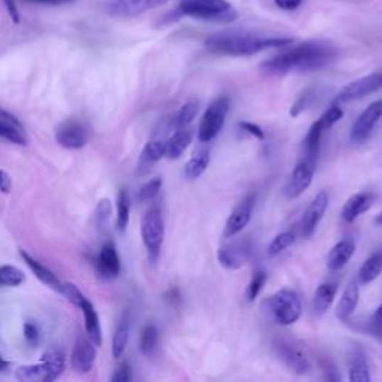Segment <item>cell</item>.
<instances>
[{"label": "cell", "mask_w": 382, "mask_h": 382, "mask_svg": "<svg viewBox=\"0 0 382 382\" xmlns=\"http://www.w3.org/2000/svg\"><path fill=\"white\" fill-rule=\"evenodd\" d=\"M337 57V48L326 40H306L288 45L281 53L261 63L263 72L271 75H285L291 72H314L332 65Z\"/></svg>", "instance_id": "obj_1"}, {"label": "cell", "mask_w": 382, "mask_h": 382, "mask_svg": "<svg viewBox=\"0 0 382 382\" xmlns=\"http://www.w3.org/2000/svg\"><path fill=\"white\" fill-rule=\"evenodd\" d=\"M291 43H295V39L242 32L214 33L204 39V47L209 53L227 57H249L272 48H285Z\"/></svg>", "instance_id": "obj_2"}, {"label": "cell", "mask_w": 382, "mask_h": 382, "mask_svg": "<svg viewBox=\"0 0 382 382\" xmlns=\"http://www.w3.org/2000/svg\"><path fill=\"white\" fill-rule=\"evenodd\" d=\"M190 17L207 23L230 24L236 21L239 13L227 0H180L178 6L170 12V20Z\"/></svg>", "instance_id": "obj_3"}, {"label": "cell", "mask_w": 382, "mask_h": 382, "mask_svg": "<svg viewBox=\"0 0 382 382\" xmlns=\"http://www.w3.org/2000/svg\"><path fill=\"white\" fill-rule=\"evenodd\" d=\"M65 371V356L63 352L51 346L48 348L38 364L21 366L17 371V378L21 381H42L53 382L60 376Z\"/></svg>", "instance_id": "obj_4"}, {"label": "cell", "mask_w": 382, "mask_h": 382, "mask_svg": "<svg viewBox=\"0 0 382 382\" xmlns=\"http://www.w3.org/2000/svg\"><path fill=\"white\" fill-rule=\"evenodd\" d=\"M264 305L273 321L279 326H291L302 315V302L298 293L290 288H281L272 295Z\"/></svg>", "instance_id": "obj_5"}, {"label": "cell", "mask_w": 382, "mask_h": 382, "mask_svg": "<svg viewBox=\"0 0 382 382\" xmlns=\"http://www.w3.org/2000/svg\"><path fill=\"white\" fill-rule=\"evenodd\" d=\"M230 111V100L227 96L217 97L204 111L199 129L197 139L202 143H208L217 138V135L224 127L226 119Z\"/></svg>", "instance_id": "obj_6"}, {"label": "cell", "mask_w": 382, "mask_h": 382, "mask_svg": "<svg viewBox=\"0 0 382 382\" xmlns=\"http://www.w3.org/2000/svg\"><path fill=\"white\" fill-rule=\"evenodd\" d=\"M141 234L150 260L155 263L165 241V219L160 208L153 207L145 212L141 224Z\"/></svg>", "instance_id": "obj_7"}, {"label": "cell", "mask_w": 382, "mask_h": 382, "mask_svg": "<svg viewBox=\"0 0 382 382\" xmlns=\"http://www.w3.org/2000/svg\"><path fill=\"white\" fill-rule=\"evenodd\" d=\"M379 90H382V72L371 73V75H366L363 78L349 82L339 93H337L333 102L337 105L349 104V102L364 99Z\"/></svg>", "instance_id": "obj_8"}, {"label": "cell", "mask_w": 382, "mask_h": 382, "mask_svg": "<svg viewBox=\"0 0 382 382\" xmlns=\"http://www.w3.org/2000/svg\"><path fill=\"white\" fill-rule=\"evenodd\" d=\"M272 345L279 360H281L291 372H295L296 375H306L311 372V361L302 348L291 344L288 339H284V337H275Z\"/></svg>", "instance_id": "obj_9"}, {"label": "cell", "mask_w": 382, "mask_h": 382, "mask_svg": "<svg viewBox=\"0 0 382 382\" xmlns=\"http://www.w3.org/2000/svg\"><path fill=\"white\" fill-rule=\"evenodd\" d=\"M317 169V160L303 157L293 170L290 180L285 185V195L290 199L299 197L303 191L311 187Z\"/></svg>", "instance_id": "obj_10"}, {"label": "cell", "mask_w": 382, "mask_h": 382, "mask_svg": "<svg viewBox=\"0 0 382 382\" xmlns=\"http://www.w3.org/2000/svg\"><path fill=\"white\" fill-rule=\"evenodd\" d=\"M88 129L78 120H67L55 130V141L66 150H81L88 142Z\"/></svg>", "instance_id": "obj_11"}, {"label": "cell", "mask_w": 382, "mask_h": 382, "mask_svg": "<svg viewBox=\"0 0 382 382\" xmlns=\"http://www.w3.org/2000/svg\"><path fill=\"white\" fill-rule=\"evenodd\" d=\"M382 119V99L372 102L359 116L351 129V141L356 143L364 142L371 136L373 127Z\"/></svg>", "instance_id": "obj_12"}, {"label": "cell", "mask_w": 382, "mask_h": 382, "mask_svg": "<svg viewBox=\"0 0 382 382\" xmlns=\"http://www.w3.org/2000/svg\"><path fill=\"white\" fill-rule=\"evenodd\" d=\"M329 208V195L327 191H320V193L312 199V202L307 204V208L305 209L302 215L300 222V229L303 238L310 239L314 236V233L321 223L322 217H324L326 211Z\"/></svg>", "instance_id": "obj_13"}, {"label": "cell", "mask_w": 382, "mask_h": 382, "mask_svg": "<svg viewBox=\"0 0 382 382\" xmlns=\"http://www.w3.org/2000/svg\"><path fill=\"white\" fill-rule=\"evenodd\" d=\"M254 207H256L254 195H249L242 202H239L236 204V208L231 211V214L227 218L223 236L233 238V236H236V234H239L248 226V223L251 222Z\"/></svg>", "instance_id": "obj_14"}, {"label": "cell", "mask_w": 382, "mask_h": 382, "mask_svg": "<svg viewBox=\"0 0 382 382\" xmlns=\"http://www.w3.org/2000/svg\"><path fill=\"white\" fill-rule=\"evenodd\" d=\"M168 2L170 0H109L107 11L115 17H138Z\"/></svg>", "instance_id": "obj_15"}, {"label": "cell", "mask_w": 382, "mask_h": 382, "mask_svg": "<svg viewBox=\"0 0 382 382\" xmlns=\"http://www.w3.org/2000/svg\"><path fill=\"white\" fill-rule=\"evenodd\" d=\"M94 361H96V344L90 339V337L80 334L72 351L70 357L72 367L78 373H88L93 369Z\"/></svg>", "instance_id": "obj_16"}, {"label": "cell", "mask_w": 382, "mask_h": 382, "mask_svg": "<svg viewBox=\"0 0 382 382\" xmlns=\"http://www.w3.org/2000/svg\"><path fill=\"white\" fill-rule=\"evenodd\" d=\"M96 272L97 276L104 279V281H112V279L119 278L121 272V260L112 242L102 246L96 261Z\"/></svg>", "instance_id": "obj_17"}, {"label": "cell", "mask_w": 382, "mask_h": 382, "mask_svg": "<svg viewBox=\"0 0 382 382\" xmlns=\"http://www.w3.org/2000/svg\"><path fill=\"white\" fill-rule=\"evenodd\" d=\"M375 202V196L371 193H356L352 195L344 204V208L341 211V217L345 223L351 224L354 223L356 219L369 211L372 208V204Z\"/></svg>", "instance_id": "obj_18"}, {"label": "cell", "mask_w": 382, "mask_h": 382, "mask_svg": "<svg viewBox=\"0 0 382 382\" xmlns=\"http://www.w3.org/2000/svg\"><path fill=\"white\" fill-rule=\"evenodd\" d=\"M0 139H5L16 145H27L24 127L17 116L0 109Z\"/></svg>", "instance_id": "obj_19"}, {"label": "cell", "mask_w": 382, "mask_h": 382, "mask_svg": "<svg viewBox=\"0 0 382 382\" xmlns=\"http://www.w3.org/2000/svg\"><path fill=\"white\" fill-rule=\"evenodd\" d=\"M20 256L24 260V263L27 264V268L35 273V276L39 279L42 284H45L47 287H50L58 293H62L63 283L57 278V275L53 271H50L47 266H43L40 261L33 258L27 251H24V249H20Z\"/></svg>", "instance_id": "obj_20"}, {"label": "cell", "mask_w": 382, "mask_h": 382, "mask_svg": "<svg viewBox=\"0 0 382 382\" xmlns=\"http://www.w3.org/2000/svg\"><path fill=\"white\" fill-rule=\"evenodd\" d=\"M248 249L242 244L236 245H226L218 249L217 258L223 268L229 271L241 269L248 260Z\"/></svg>", "instance_id": "obj_21"}, {"label": "cell", "mask_w": 382, "mask_h": 382, "mask_svg": "<svg viewBox=\"0 0 382 382\" xmlns=\"http://www.w3.org/2000/svg\"><path fill=\"white\" fill-rule=\"evenodd\" d=\"M360 300V287L356 281H352L344 290L339 303L336 306V317L341 321H348L349 317L357 310Z\"/></svg>", "instance_id": "obj_22"}, {"label": "cell", "mask_w": 382, "mask_h": 382, "mask_svg": "<svg viewBox=\"0 0 382 382\" xmlns=\"http://www.w3.org/2000/svg\"><path fill=\"white\" fill-rule=\"evenodd\" d=\"M356 253V244L349 241V239H344L341 242H337L327 256V268L332 272L341 271L345 264L352 258Z\"/></svg>", "instance_id": "obj_23"}, {"label": "cell", "mask_w": 382, "mask_h": 382, "mask_svg": "<svg viewBox=\"0 0 382 382\" xmlns=\"http://www.w3.org/2000/svg\"><path fill=\"white\" fill-rule=\"evenodd\" d=\"M191 141H193V131L188 127L175 129L173 135L166 139V157L169 160L180 158L190 146Z\"/></svg>", "instance_id": "obj_24"}, {"label": "cell", "mask_w": 382, "mask_h": 382, "mask_svg": "<svg viewBox=\"0 0 382 382\" xmlns=\"http://www.w3.org/2000/svg\"><path fill=\"white\" fill-rule=\"evenodd\" d=\"M211 161V153L208 148H200L195 151L191 158L184 166V176L188 181H196L208 169Z\"/></svg>", "instance_id": "obj_25"}, {"label": "cell", "mask_w": 382, "mask_h": 382, "mask_svg": "<svg viewBox=\"0 0 382 382\" xmlns=\"http://www.w3.org/2000/svg\"><path fill=\"white\" fill-rule=\"evenodd\" d=\"M80 310L84 314V320H85V330L87 334L90 339L96 344V346H99L102 344V327H100V320H99V314L94 310L93 303L85 299L82 302V305L80 306Z\"/></svg>", "instance_id": "obj_26"}, {"label": "cell", "mask_w": 382, "mask_h": 382, "mask_svg": "<svg viewBox=\"0 0 382 382\" xmlns=\"http://www.w3.org/2000/svg\"><path fill=\"white\" fill-rule=\"evenodd\" d=\"M336 293H337V287L332 283H322L315 290L314 299H312V306H314L315 314L322 315L330 310V306L333 305L336 299Z\"/></svg>", "instance_id": "obj_27"}, {"label": "cell", "mask_w": 382, "mask_h": 382, "mask_svg": "<svg viewBox=\"0 0 382 382\" xmlns=\"http://www.w3.org/2000/svg\"><path fill=\"white\" fill-rule=\"evenodd\" d=\"M348 378L351 382H371L369 363H367L366 356L360 349L352 352L351 360H349Z\"/></svg>", "instance_id": "obj_28"}, {"label": "cell", "mask_w": 382, "mask_h": 382, "mask_svg": "<svg viewBox=\"0 0 382 382\" xmlns=\"http://www.w3.org/2000/svg\"><path fill=\"white\" fill-rule=\"evenodd\" d=\"M166 157V139H153L143 146L139 157V168H148Z\"/></svg>", "instance_id": "obj_29"}, {"label": "cell", "mask_w": 382, "mask_h": 382, "mask_svg": "<svg viewBox=\"0 0 382 382\" xmlns=\"http://www.w3.org/2000/svg\"><path fill=\"white\" fill-rule=\"evenodd\" d=\"M382 272V251L373 253L367 257L359 269L360 284H371Z\"/></svg>", "instance_id": "obj_30"}, {"label": "cell", "mask_w": 382, "mask_h": 382, "mask_svg": "<svg viewBox=\"0 0 382 382\" xmlns=\"http://www.w3.org/2000/svg\"><path fill=\"white\" fill-rule=\"evenodd\" d=\"M129 337H130V318L127 314H124L112 336V356L115 359H121V356L124 354Z\"/></svg>", "instance_id": "obj_31"}, {"label": "cell", "mask_w": 382, "mask_h": 382, "mask_svg": "<svg viewBox=\"0 0 382 382\" xmlns=\"http://www.w3.org/2000/svg\"><path fill=\"white\" fill-rule=\"evenodd\" d=\"M130 209H131V199L127 188H121L116 199V230L124 231L130 222Z\"/></svg>", "instance_id": "obj_32"}, {"label": "cell", "mask_w": 382, "mask_h": 382, "mask_svg": "<svg viewBox=\"0 0 382 382\" xmlns=\"http://www.w3.org/2000/svg\"><path fill=\"white\" fill-rule=\"evenodd\" d=\"M324 129H322L321 123L317 120L311 127L310 130H307V133L305 136V157H310V158H315L318 157V151H320V143H321V136L322 133H324Z\"/></svg>", "instance_id": "obj_33"}, {"label": "cell", "mask_w": 382, "mask_h": 382, "mask_svg": "<svg viewBox=\"0 0 382 382\" xmlns=\"http://www.w3.org/2000/svg\"><path fill=\"white\" fill-rule=\"evenodd\" d=\"M199 114V102L196 100H190L187 102L185 105L181 107V109L178 111V114L175 115V119L172 120L170 126L173 129H182V127H188L191 123L195 121V119Z\"/></svg>", "instance_id": "obj_34"}, {"label": "cell", "mask_w": 382, "mask_h": 382, "mask_svg": "<svg viewBox=\"0 0 382 382\" xmlns=\"http://www.w3.org/2000/svg\"><path fill=\"white\" fill-rule=\"evenodd\" d=\"M158 345V330L154 324H148L141 333V352L146 357H151Z\"/></svg>", "instance_id": "obj_35"}, {"label": "cell", "mask_w": 382, "mask_h": 382, "mask_svg": "<svg viewBox=\"0 0 382 382\" xmlns=\"http://www.w3.org/2000/svg\"><path fill=\"white\" fill-rule=\"evenodd\" d=\"M26 281V275L16 266L4 264L0 266V287H18Z\"/></svg>", "instance_id": "obj_36"}, {"label": "cell", "mask_w": 382, "mask_h": 382, "mask_svg": "<svg viewBox=\"0 0 382 382\" xmlns=\"http://www.w3.org/2000/svg\"><path fill=\"white\" fill-rule=\"evenodd\" d=\"M295 241H296V236L291 231L279 233L272 239V242H271V245L268 248V253L271 256L281 254L283 251H285L287 248H290L293 244H295Z\"/></svg>", "instance_id": "obj_37"}, {"label": "cell", "mask_w": 382, "mask_h": 382, "mask_svg": "<svg viewBox=\"0 0 382 382\" xmlns=\"http://www.w3.org/2000/svg\"><path fill=\"white\" fill-rule=\"evenodd\" d=\"M161 185H163V181H161V178H153L150 180L148 182H145L141 190L138 191V200L141 203H148L151 200H154L157 197V195L160 193L161 190Z\"/></svg>", "instance_id": "obj_38"}, {"label": "cell", "mask_w": 382, "mask_h": 382, "mask_svg": "<svg viewBox=\"0 0 382 382\" xmlns=\"http://www.w3.org/2000/svg\"><path fill=\"white\" fill-rule=\"evenodd\" d=\"M112 215V204L109 199H102L97 204L96 212H94V219L96 226L99 230H105L109 224V219Z\"/></svg>", "instance_id": "obj_39"}, {"label": "cell", "mask_w": 382, "mask_h": 382, "mask_svg": "<svg viewBox=\"0 0 382 382\" xmlns=\"http://www.w3.org/2000/svg\"><path fill=\"white\" fill-rule=\"evenodd\" d=\"M266 283H268V273L264 271H257L253 275L251 281H249V285H248V290H246V299L249 302H254L258 298L263 287L266 285Z\"/></svg>", "instance_id": "obj_40"}, {"label": "cell", "mask_w": 382, "mask_h": 382, "mask_svg": "<svg viewBox=\"0 0 382 382\" xmlns=\"http://www.w3.org/2000/svg\"><path fill=\"white\" fill-rule=\"evenodd\" d=\"M344 119V109L341 108V105L337 104H333L324 114H322L318 121L321 123L322 129L324 130H329L332 129L337 121H341Z\"/></svg>", "instance_id": "obj_41"}, {"label": "cell", "mask_w": 382, "mask_h": 382, "mask_svg": "<svg viewBox=\"0 0 382 382\" xmlns=\"http://www.w3.org/2000/svg\"><path fill=\"white\" fill-rule=\"evenodd\" d=\"M62 295L72 303V305H75V306H81L82 302L87 299L81 290L75 285V284H70V283H63V288H62Z\"/></svg>", "instance_id": "obj_42"}, {"label": "cell", "mask_w": 382, "mask_h": 382, "mask_svg": "<svg viewBox=\"0 0 382 382\" xmlns=\"http://www.w3.org/2000/svg\"><path fill=\"white\" fill-rule=\"evenodd\" d=\"M312 90H306L303 94L299 96V99L296 100V104L291 107V111H290V115L291 116H299L307 107H310L311 100H312Z\"/></svg>", "instance_id": "obj_43"}, {"label": "cell", "mask_w": 382, "mask_h": 382, "mask_svg": "<svg viewBox=\"0 0 382 382\" xmlns=\"http://www.w3.org/2000/svg\"><path fill=\"white\" fill-rule=\"evenodd\" d=\"M131 379V367L127 361L121 363L112 376V382H129Z\"/></svg>", "instance_id": "obj_44"}, {"label": "cell", "mask_w": 382, "mask_h": 382, "mask_svg": "<svg viewBox=\"0 0 382 382\" xmlns=\"http://www.w3.org/2000/svg\"><path fill=\"white\" fill-rule=\"evenodd\" d=\"M239 127L245 131V133L254 136V138L258 139V141H263V139H264V131H263V129H261L260 126L254 124V123L241 121V123H239Z\"/></svg>", "instance_id": "obj_45"}, {"label": "cell", "mask_w": 382, "mask_h": 382, "mask_svg": "<svg viewBox=\"0 0 382 382\" xmlns=\"http://www.w3.org/2000/svg\"><path fill=\"white\" fill-rule=\"evenodd\" d=\"M24 337L28 344H36L39 341V329L33 322H26L24 324Z\"/></svg>", "instance_id": "obj_46"}, {"label": "cell", "mask_w": 382, "mask_h": 382, "mask_svg": "<svg viewBox=\"0 0 382 382\" xmlns=\"http://www.w3.org/2000/svg\"><path fill=\"white\" fill-rule=\"evenodd\" d=\"M4 4L6 6V11L9 13V17L12 18V21L18 24L20 23V11L17 6V0H4Z\"/></svg>", "instance_id": "obj_47"}, {"label": "cell", "mask_w": 382, "mask_h": 382, "mask_svg": "<svg viewBox=\"0 0 382 382\" xmlns=\"http://www.w3.org/2000/svg\"><path fill=\"white\" fill-rule=\"evenodd\" d=\"M371 329L375 334L382 333V305H379V307L375 311V314L371 320Z\"/></svg>", "instance_id": "obj_48"}, {"label": "cell", "mask_w": 382, "mask_h": 382, "mask_svg": "<svg viewBox=\"0 0 382 382\" xmlns=\"http://www.w3.org/2000/svg\"><path fill=\"white\" fill-rule=\"evenodd\" d=\"M26 4H36V5H50V6H62L73 4L75 0H23Z\"/></svg>", "instance_id": "obj_49"}, {"label": "cell", "mask_w": 382, "mask_h": 382, "mask_svg": "<svg viewBox=\"0 0 382 382\" xmlns=\"http://www.w3.org/2000/svg\"><path fill=\"white\" fill-rule=\"evenodd\" d=\"M273 2L278 8L284 11H295L302 5L303 0H273Z\"/></svg>", "instance_id": "obj_50"}, {"label": "cell", "mask_w": 382, "mask_h": 382, "mask_svg": "<svg viewBox=\"0 0 382 382\" xmlns=\"http://www.w3.org/2000/svg\"><path fill=\"white\" fill-rule=\"evenodd\" d=\"M11 188H12L11 176L6 172L0 170V191H4V193H9Z\"/></svg>", "instance_id": "obj_51"}, {"label": "cell", "mask_w": 382, "mask_h": 382, "mask_svg": "<svg viewBox=\"0 0 382 382\" xmlns=\"http://www.w3.org/2000/svg\"><path fill=\"white\" fill-rule=\"evenodd\" d=\"M8 366H9V363L2 356H0V371H5Z\"/></svg>", "instance_id": "obj_52"}, {"label": "cell", "mask_w": 382, "mask_h": 382, "mask_svg": "<svg viewBox=\"0 0 382 382\" xmlns=\"http://www.w3.org/2000/svg\"><path fill=\"white\" fill-rule=\"evenodd\" d=\"M375 223L378 224V226H382V211L376 215V218H375Z\"/></svg>", "instance_id": "obj_53"}]
</instances>
